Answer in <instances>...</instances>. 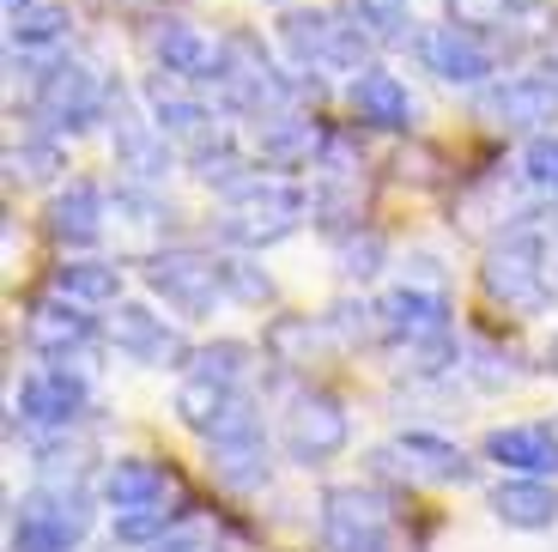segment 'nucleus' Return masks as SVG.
Returning <instances> with one entry per match:
<instances>
[{
  "instance_id": "f257e3e1",
  "label": "nucleus",
  "mask_w": 558,
  "mask_h": 552,
  "mask_svg": "<svg viewBox=\"0 0 558 552\" xmlns=\"http://www.w3.org/2000/svg\"><path fill=\"white\" fill-rule=\"evenodd\" d=\"M310 219V194L298 182H279V177H250L243 189L225 194V213H219V237L231 249H274Z\"/></svg>"
},
{
  "instance_id": "f03ea898",
  "label": "nucleus",
  "mask_w": 558,
  "mask_h": 552,
  "mask_svg": "<svg viewBox=\"0 0 558 552\" xmlns=\"http://www.w3.org/2000/svg\"><path fill=\"white\" fill-rule=\"evenodd\" d=\"M92 492L80 480H49L13 504V540L7 552H73L92 535Z\"/></svg>"
},
{
  "instance_id": "7ed1b4c3",
  "label": "nucleus",
  "mask_w": 558,
  "mask_h": 552,
  "mask_svg": "<svg viewBox=\"0 0 558 552\" xmlns=\"http://www.w3.org/2000/svg\"><path fill=\"white\" fill-rule=\"evenodd\" d=\"M480 286L498 310L510 316H541L553 304V267H546V237L541 231H504L480 262Z\"/></svg>"
},
{
  "instance_id": "20e7f679",
  "label": "nucleus",
  "mask_w": 558,
  "mask_h": 552,
  "mask_svg": "<svg viewBox=\"0 0 558 552\" xmlns=\"http://www.w3.org/2000/svg\"><path fill=\"white\" fill-rule=\"evenodd\" d=\"M213 92H219V104L231 116H250V122H267V116L292 110V80L274 68V56H267L262 37H250V31H231L225 37V61H219Z\"/></svg>"
},
{
  "instance_id": "39448f33",
  "label": "nucleus",
  "mask_w": 558,
  "mask_h": 552,
  "mask_svg": "<svg viewBox=\"0 0 558 552\" xmlns=\"http://www.w3.org/2000/svg\"><path fill=\"white\" fill-rule=\"evenodd\" d=\"M279 43L286 56L298 61L304 73H364L371 68V31L359 19H335V13H316V7H292L279 19Z\"/></svg>"
},
{
  "instance_id": "423d86ee",
  "label": "nucleus",
  "mask_w": 558,
  "mask_h": 552,
  "mask_svg": "<svg viewBox=\"0 0 558 552\" xmlns=\"http://www.w3.org/2000/svg\"><path fill=\"white\" fill-rule=\"evenodd\" d=\"M177 419L207 443L262 437V407H255V395L243 383H225V376H207V371H189L177 383Z\"/></svg>"
},
{
  "instance_id": "0eeeda50",
  "label": "nucleus",
  "mask_w": 558,
  "mask_h": 552,
  "mask_svg": "<svg viewBox=\"0 0 558 552\" xmlns=\"http://www.w3.org/2000/svg\"><path fill=\"white\" fill-rule=\"evenodd\" d=\"M110 97H116V85H104L85 61H49L37 73V97L31 104H37L49 134H85V128L110 122Z\"/></svg>"
},
{
  "instance_id": "6e6552de",
  "label": "nucleus",
  "mask_w": 558,
  "mask_h": 552,
  "mask_svg": "<svg viewBox=\"0 0 558 552\" xmlns=\"http://www.w3.org/2000/svg\"><path fill=\"white\" fill-rule=\"evenodd\" d=\"M146 286L165 298L170 310H182V316H213V304L225 298V255H213V249H195V243H170L158 249V255H146Z\"/></svg>"
},
{
  "instance_id": "1a4fd4ad",
  "label": "nucleus",
  "mask_w": 558,
  "mask_h": 552,
  "mask_svg": "<svg viewBox=\"0 0 558 552\" xmlns=\"http://www.w3.org/2000/svg\"><path fill=\"white\" fill-rule=\"evenodd\" d=\"M395 511L377 485H328L322 492V547L328 552H389Z\"/></svg>"
},
{
  "instance_id": "9d476101",
  "label": "nucleus",
  "mask_w": 558,
  "mask_h": 552,
  "mask_svg": "<svg viewBox=\"0 0 558 552\" xmlns=\"http://www.w3.org/2000/svg\"><path fill=\"white\" fill-rule=\"evenodd\" d=\"M279 443H286V456H292L298 468H322V461H335L352 443V419L328 388H298L292 407H286Z\"/></svg>"
},
{
  "instance_id": "9b49d317",
  "label": "nucleus",
  "mask_w": 558,
  "mask_h": 552,
  "mask_svg": "<svg viewBox=\"0 0 558 552\" xmlns=\"http://www.w3.org/2000/svg\"><path fill=\"white\" fill-rule=\"evenodd\" d=\"M371 310H377V340L383 346L418 352V346L449 340V298L437 286H395V291H383Z\"/></svg>"
},
{
  "instance_id": "f8f14e48",
  "label": "nucleus",
  "mask_w": 558,
  "mask_h": 552,
  "mask_svg": "<svg viewBox=\"0 0 558 552\" xmlns=\"http://www.w3.org/2000/svg\"><path fill=\"white\" fill-rule=\"evenodd\" d=\"M85 407H92V383L80 371H68V359H49L37 371H25L19 400H13V413L37 431H73Z\"/></svg>"
},
{
  "instance_id": "ddd939ff",
  "label": "nucleus",
  "mask_w": 558,
  "mask_h": 552,
  "mask_svg": "<svg viewBox=\"0 0 558 552\" xmlns=\"http://www.w3.org/2000/svg\"><path fill=\"white\" fill-rule=\"evenodd\" d=\"M371 461H377V473H401V480H418V485H468L474 480L468 449L437 437V431H401V437L383 443Z\"/></svg>"
},
{
  "instance_id": "4468645a",
  "label": "nucleus",
  "mask_w": 558,
  "mask_h": 552,
  "mask_svg": "<svg viewBox=\"0 0 558 552\" xmlns=\"http://www.w3.org/2000/svg\"><path fill=\"white\" fill-rule=\"evenodd\" d=\"M110 146H116V165L128 170L134 182H146V189H158V182L170 177V134L153 122V110L140 116L134 97L116 85L110 97Z\"/></svg>"
},
{
  "instance_id": "2eb2a0df",
  "label": "nucleus",
  "mask_w": 558,
  "mask_h": 552,
  "mask_svg": "<svg viewBox=\"0 0 558 552\" xmlns=\"http://www.w3.org/2000/svg\"><path fill=\"white\" fill-rule=\"evenodd\" d=\"M480 116L504 134H546L558 122V80H541V73H510L504 85H486L480 92Z\"/></svg>"
},
{
  "instance_id": "dca6fc26",
  "label": "nucleus",
  "mask_w": 558,
  "mask_h": 552,
  "mask_svg": "<svg viewBox=\"0 0 558 552\" xmlns=\"http://www.w3.org/2000/svg\"><path fill=\"white\" fill-rule=\"evenodd\" d=\"M146 49H153L158 73L165 80H182V85H213L219 80V61H225V43H213L201 25L189 19H158L146 31Z\"/></svg>"
},
{
  "instance_id": "f3484780",
  "label": "nucleus",
  "mask_w": 558,
  "mask_h": 552,
  "mask_svg": "<svg viewBox=\"0 0 558 552\" xmlns=\"http://www.w3.org/2000/svg\"><path fill=\"white\" fill-rule=\"evenodd\" d=\"M110 346L122 352L128 364H189L195 352H189V340H182L177 328H170L158 310H146V304H116V316H110Z\"/></svg>"
},
{
  "instance_id": "a211bd4d",
  "label": "nucleus",
  "mask_w": 558,
  "mask_h": 552,
  "mask_svg": "<svg viewBox=\"0 0 558 552\" xmlns=\"http://www.w3.org/2000/svg\"><path fill=\"white\" fill-rule=\"evenodd\" d=\"M418 61L425 73H437L444 85H486L498 73V49H492L480 31H461V25H437L418 37Z\"/></svg>"
},
{
  "instance_id": "6ab92c4d",
  "label": "nucleus",
  "mask_w": 558,
  "mask_h": 552,
  "mask_svg": "<svg viewBox=\"0 0 558 552\" xmlns=\"http://www.w3.org/2000/svg\"><path fill=\"white\" fill-rule=\"evenodd\" d=\"M92 304H73V298H43V304H31L25 316V340L31 352H43V359H73V352H85V346L98 340V322L85 316Z\"/></svg>"
},
{
  "instance_id": "aec40b11",
  "label": "nucleus",
  "mask_w": 558,
  "mask_h": 552,
  "mask_svg": "<svg viewBox=\"0 0 558 552\" xmlns=\"http://www.w3.org/2000/svg\"><path fill=\"white\" fill-rule=\"evenodd\" d=\"M146 110H153V122L170 134V146H182V153H201V146H213V140L225 134L219 122H213V104H201V97L177 92V85L153 80L146 85Z\"/></svg>"
},
{
  "instance_id": "412c9836",
  "label": "nucleus",
  "mask_w": 558,
  "mask_h": 552,
  "mask_svg": "<svg viewBox=\"0 0 558 552\" xmlns=\"http://www.w3.org/2000/svg\"><path fill=\"white\" fill-rule=\"evenodd\" d=\"M347 104H352V116H359L364 128H377V134H407V128H413V97H407V85L395 80L389 68L352 73Z\"/></svg>"
},
{
  "instance_id": "4be33fe9",
  "label": "nucleus",
  "mask_w": 558,
  "mask_h": 552,
  "mask_svg": "<svg viewBox=\"0 0 558 552\" xmlns=\"http://www.w3.org/2000/svg\"><path fill=\"white\" fill-rule=\"evenodd\" d=\"M486 504H492V516H498L504 528H517V535H546V528H558V492H553V480H534V473L498 480Z\"/></svg>"
},
{
  "instance_id": "5701e85b",
  "label": "nucleus",
  "mask_w": 558,
  "mask_h": 552,
  "mask_svg": "<svg viewBox=\"0 0 558 552\" xmlns=\"http://www.w3.org/2000/svg\"><path fill=\"white\" fill-rule=\"evenodd\" d=\"M486 461H498L504 473L558 480V431L553 425H498V431H486Z\"/></svg>"
},
{
  "instance_id": "b1692460",
  "label": "nucleus",
  "mask_w": 558,
  "mask_h": 552,
  "mask_svg": "<svg viewBox=\"0 0 558 552\" xmlns=\"http://www.w3.org/2000/svg\"><path fill=\"white\" fill-rule=\"evenodd\" d=\"M104 219H110V201H104L98 182H68V189L49 201V237L61 249H92L104 237Z\"/></svg>"
},
{
  "instance_id": "393cba45",
  "label": "nucleus",
  "mask_w": 558,
  "mask_h": 552,
  "mask_svg": "<svg viewBox=\"0 0 558 552\" xmlns=\"http://www.w3.org/2000/svg\"><path fill=\"white\" fill-rule=\"evenodd\" d=\"M104 504L110 511H134V504H182V485L165 461H146V456H122L110 461L104 473Z\"/></svg>"
},
{
  "instance_id": "a878e982",
  "label": "nucleus",
  "mask_w": 558,
  "mask_h": 552,
  "mask_svg": "<svg viewBox=\"0 0 558 552\" xmlns=\"http://www.w3.org/2000/svg\"><path fill=\"white\" fill-rule=\"evenodd\" d=\"M73 19L68 7L56 0H25L19 13H7V37H13V56H56L61 43H68Z\"/></svg>"
},
{
  "instance_id": "bb28decb",
  "label": "nucleus",
  "mask_w": 558,
  "mask_h": 552,
  "mask_svg": "<svg viewBox=\"0 0 558 552\" xmlns=\"http://www.w3.org/2000/svg\"><path fill=\"white\" fill-rule=\"evenodd\" d=\"M49 286H56L61 298H73V304H92V310L122 304V267H116V262H92V255H80V262H61Z\"/></svg>"
},
{
  "instance_id": "cd10ccee",
  "label": "nucleus",
  "mask_w": 558,
  "mask_h": 552,
  "mask_svg": "<svg viewBox=\"0 0 558 552\" xmlns=\"http://www.w3.org/2000/svg\"><path fill=\"white\" fill-rule=\"evenodd\" d=\"M213 449V480L231 492H262L274 461H267V437H238V443H207Z\"/></svg>"
},
{
  "instance_id": "c85d7f7f",
  "label": "nucleus",
  "mask_w": 558,
  "mask_h": 552,
  "mask_svg": "<svg viewBox=\"0 0 558 552\" xmlns=\"http://www.w3.org/2000/svg\"><path fill=\"white\" fill-rule=\"evenodd\" d=\"M316 346H340L335 328H328V316H274L267 322V352H274V364H310L316 359Z\"/></svg>"
},
{
  "instance_id": "c756f323",
  "label": "nucleus",
  "mask_w": 558,
  "mask_h": 552,
  "mask_svg": "<svg viewBox=\"0 0 558 552\" xmlns=\"http://www.w3.org/2000/svg\"><path fill=\"white\" fill-rule=\"evenodd\" d=\"M255 346L250 340H213V346H201L195 359H189V371H207V376H225V383H250L255 376Z\"/></svg>"
},
{
  "instance_id": "7c9ffc66",
  "label": "nucleus",
  "mask_w": 558,
  "mask_h": 552,
  "mask_svg": "<svg viewBox=\"0 0 558 552\" xmlns=\"http://www.w3.org/2000/svg\"><path fill=\"white\" fill-rule=\"evenodd\" d=\"M182 516V504H134V511H116V540L122 547H153L158 535H170Z\"/></svg>"
},
{
  "instance_id": "2f4dec72",
  "label": "nucleus",
  "mask_w": 558,
  "mask_h": 552,
  "mask_svg": "<svg viewBox=\"0 0 558 552\" xmlns=\"http://www.w3.org/2000/svg\"><path fill=\"white\" fill-rule=\"evenodd\" d=\"M522 182L541 201H558V128H546V134H534L522 146Z\"/></svg>"
},
{
  "instance_id": "473e14b6",
  "label": "nucleus",
  "mask_w": 558,
  "mask_h": 552,
  "mask_svg": "<svg viewBox=\"0 0 558 552\" xmlns=\"http://www.w3.org/2000/svg\"><path fill=\"white\" fill-rule=\"evenodd\" d=\"M444 7H449V25L480 31V37H498V31L517 19L522 0H444Z\"/></svg>"
},
{
  "instance_id": "72a5a7b5",
  "label": "nucleus",
  "mask_w": 558,
  "mask_h": 552,
  "mask_svg": "<svg viewBox=\"0 0 558 552\" xmlns=\"http://www.w3.org/2000/svg\"><path fill=\"white\" fill-rule=\"evenodd\" d=\"M225 298H238V304H250V310L274 304V279L250 262V249H243V255H225Z\"/></svg>"
},
{
  "instance_id": "f704fd0d",
  "label": "nucleus",
  "mask_w": 558,
  "mask_h": 552,
  "mask_svg": "<svg viewBox=\"0 0 558 552\" xmlns=\"http://www.w3.org/2000/svg\"><path fill=\"white\" fill-rule=\"evenodd\" d=\"M61 165H68V158H61L56 140H25V146L7 153V177H13V182H49Z\"/></svg>"
},
{
  "instance_id": "c9c22d12",
  "label": "nucleus",
  "mask_w": 558,
  "mask_h": 552,
  "mask_svg": "<svg viewBox=\"0 0 558 552\" xmlns=\"http://www.w3.org/2000/svg\"><path fill=\"white\" fill-rule=\"evenodd\" d=\"M383 255H389V249H383V237L377 231H352V237H340V274L347 279H371L383 267Z\"/></svg>"
},
{
  "instance_id": "e433bc0d",
  "label": "nucleus",
  "mask_w": 558,
  "mask_h": 552,
  "mask_svg": "<svg viewBox=\"0 0 558 552\" xmlns=\"http://www.w3.org/2000/svg\"><path fill=\"white\" fill-rule=\"evenodd\" d=\"M347 13L359 19L371 37H401L407 25V0H347Z\"/></svg>"
},
{
  "instance_id": "4c0bfd02",
  "label": "nucleus",
  "mask_w": 558,
  "mask_h": 552,
  "mask_svg": "<svg viewBox=\"0 0 558 552\" xmlns=\"http://www.w3.org/2000/svg\"><path fill=\"white\" fill-rule=\"evenodd\" d=\"M146 552H219V540H213L201 523H177L170 535H158Z\"/></svg>"
},
{
  "instance_id": "58836bf2",
  "label": "nucleus",
  "mask_w": 558,
  "mask_h": 552,
  "mask_svg": "<svg viewBox=\"0 0 558 552\" xmlns=\"http://www.w3.org/2000/svg\"><path fill=\"white\" fill-rule=\"evenodd\" d=\"M546 73H553V80H558V37L546 43Z\"/></svg>"
},
{
  "instance_id": "ea45409f",
  "label": "nucleus",
  "mask_w": 558,
  "mask_h": 552,
  "mask_svg": "<svg viewBox=\"0 0 558 552\" xmlns=\"http://www.w3.org/2000/svg\"><path fill=\"white\" fill-rule=\"evenodd\" d=\"M546 371H558V334H553V346H546Z\"/></svg>"
}]
</instances>
